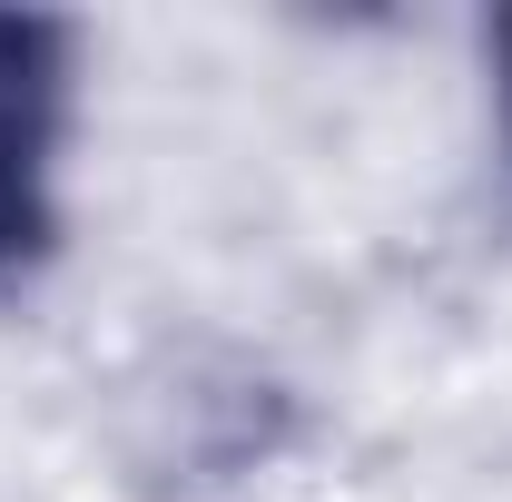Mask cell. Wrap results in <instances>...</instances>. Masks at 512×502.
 <instances>
[{"instance_id": "6da1fadb", "label": "cell", "mask_w": 512, "mask_h": 502, "mask_svg": "<svg viewBox=\"0 0 512 502\" xmlns=\"http://www.w3.org/2000/svg\"><path fill=\"white\" fill-rule=\"evenodd\" d=\"M60 30L0 20V286L50 247V138H60Z\"/></svg>"}, {"instance_id": "7a4b0ae2", "label": "cell", "mask_w": 512, "mask_h": 502, "mask_svg": "<svg viewBox=\"0 0 512 502\" xmlns=\"http://www.w3.org/2000/svg\"><path fill=\"white\" fill-rule=\"evenodd\" d=\"M503 128H512V20H503Z\"/></svg>"}]
</instances>
